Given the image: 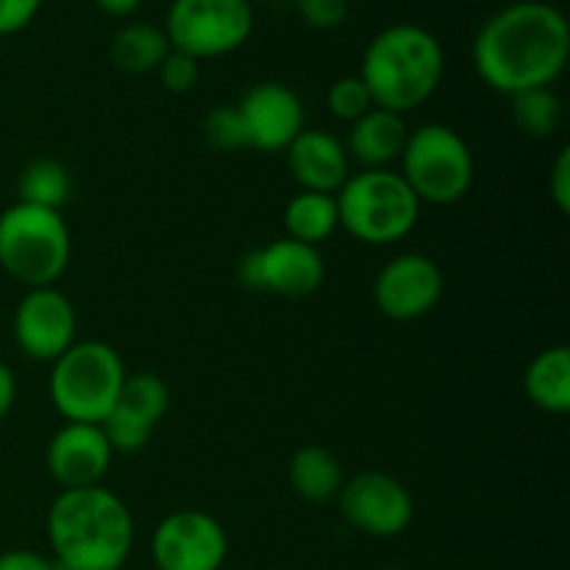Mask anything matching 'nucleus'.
<instances>
[{"instance_id": "obj_17", "label": "nucleus", "mask_w": 570, "mask_h": 570, "mask_svg": "<svg viewBox=\"0 0 570 570\" xmlns=\"http://www.w3.org/2000/svg\"><path fill=\"white\" fill-rule=\"evenodd\" d=\"M406 134L410 131H406L404 126V117L373 106L367 115H362L360 120L351 122L345 150H348L356 161H362L365 170H384V167H390L393 161L401 159Z\"/></svg>"}, {"instance_id": "obj_13", "label": "nucleus", "mask_w": 570, "mask_h": 570, "mask_svg": "<svg viewBox=\"0 0 570 570\" xmlns=\"http://www.w3.org/2000/svg\"><path fill=\"white\" fill-rule=\"evenodd\" d=\"M78 317L53 287L28 289L14 309V343L28 360L56 362L76 343Z\"/></svg>"}, {"instance_id": "obj_25", "label": "nucleus", "mask_w": 570, "mask_h": 570, "mask_svg": "<svg viewBox=\"0 0 570 570\" xmlns=\"http://www.w3.org/2000/svg\"><path fill=\"white\" fill-rule=\"evenodd\" d=\"M204 137L212 148L223 150V154L248 148V134H245V122L239 117L237 106H217V109H212L204 117Z\"/></svg>"}, {"instance_id": "obj_18", "label": "nucleus", "mask_w": 570, "mask_h": 570, "mask_svg": "<svg viewBox=\"0 0 570 570\" xmlns=\"http://www.w3.org/2000/svg\"><path fill=\"white\" fill-rule=\"evenodd\" d=\"M529 401L549 415H566L570 410V351L568 345H551L540 351L523 376Z\"/></svg>"}, {"instance_id": "obj_36", "label": "nucleus", "mask_w": 570, "mask_h": 570, "mask_svg": "<svg viewBox=\"0 0 570 570\" xmlns=\"http://www.w3.org/2000/svg\"><path fill=\"white\" fill-rule=\"evenodd\" d=\"M382 570H401V568H393V566H390V568H382Z\"/></svg>"}, {"instance_id": "obj_12", "label": "nucleus", "mask_w": 570, "mask_h": 570, "mask_svg": "<svg viewBox=\"0 0 570 570\" xmlns=\"http://www.w3.org/2000/svg\"><path fill=\"white\" fill-rule=\"evenodd\" d=\"M443 298V271L426 254L393 256L379 271L373 301L390 321H417Z\"/></svg>"}, {"instance_id": "obj_31", "label": "nucleus", "mask_w": 570, "mask_h": 570, "mask_svg": "<svg viewBox=\"0 0 570 570\" xmlns=\"http://www.w3.org/2000/svg\"><path fill=\"white\" fill-rule=\"evenodd\" d=\"M0 570H50V560H45L37 551H6L0 554Z\"/></svg>"}, {"instance_id": "obj_7", "label": "nucleus", "mask_w": 570, "mask_h": 570, "mask_svg": "<svg viewBox=\"0 0 570 570\" xmlns=\"http://www.w3.org/2000/svg\"><path fill=\"white\" fill-rule=\"evenodd\" d=\"M401 178L421 204L451 206L473 184V154L460 131L443 122H426L406 134L401 150Z\"/></svg>"}, {"instance_id": "obj_35", "label": "nucleus", "mask_w": 570, "mask_h": 570, "mask_svg": "<svg viewBox=\"0 0 570 570\" xmlns=\"http://www.w3.org/2000/svg\"><path fill=\"white\" fill-rule=\"evenodd\" d=\"M245 3H250V6H254V3H273V0H245Z\"/></svg>"}, {"instance_id": "obj_2", "label": "nucleus", "mask_w": 570, "mask_h": 570, "mask_svg": "<svg viewBox=\"0 0 570 570\" xmlns=\"http://www.w3.org/2000/svg\"><path fill=\"white\" fill-rule=\"evenodd\" d=\"M53 560L72 570H120L134 546V518L120 495L100 488L61 490L48 510Z\"/></svg>"}, {"instance_id": "obj_32", "label": "nucleus", "mask_w": 570, "mask_h": 570, "mask_svg": "<svg viewBox=\"0 0 570 570\" xmlns=\"http://www.w3.org/2000/svg\"><path fill=\"white\" fill-rule=\"evenodd\" d=\"M14 401H17V382H14V373L6 362H0V421H6L11 410H14Z\"/></svg>"}, {"instance_id": "obj_6", "label": "nucleus", "mask_w": 570, "mask_h": 570, "mask_svg": "<svg viewBox=\"0 0 570 570\" xmlns=\"http://www.w3.org/2000/svg\"><path fill=\"white\" fill-rule=\"evenodd\" d=\"M70 265V232L61 212L11 204L0 215V267L26 287H50Z\"/></svg>"}, {"instance_id": "obj_10", "label": "nucleus", "mask_w": 570, "mask_h": 570, "mask_svg": "<svg viewBox=\"0 0 570 570\" xmlns=\"http://www.w3.org/2000/svg\"><path fill=\"white\" fill-rule=\"evenodd\" d=\"M150 551L159 570H220L228 554V538L209 512L178 510L161 518Z\"/></svg>"}, {"instance_id": "obj_15", "label": "nucleus", "mask_w": 570, "mask_h": 570, "mask_svg": "<svg viewBox=\"0 0 570 570\" xmlns=\"http://www.w3.org/2000/svg\"><path fill=\"white\" fill-rule=\"evenodd\" d=\"M111 456L115 454H111L100 426H95V423H65L50 438L45 462H48V473L56 484H61V490H78L104 482Z\"/></svg>"}, {"instance_id": "obj_4", "label": "nucleus", "mask_w": 570, "mask_h": 570, "mask_svg": "<svg viewBox=\"0 0 570 570\" xmlns=\"http://www.w3.org/2000/svg\"><path fill=\"white\" fill-rule=\"evenodd\" d=\"M340 226L354 239L367 245H390L404 239L421 217V200L401 178L390 170H362L345 178L337 189Z\"/></svg>"}, {"instance_id": "obj_30", "label": "nucleus", "mask_w": 570, "mask_h": 570, "mask_svg": "<svg viewBox=\"0 0 570 570\" xmlns=\"http://www.w3.org/2000/svg\"><path fill=\"white\" fill-rule=\"evenodd\" d=\"M549 193L551 200L557 204V209L562 215L570 212V148H562L557 154L554 165H551V176H549Z\"/></svg>"}, {"instance_id": "obj_23", "label": "nucleus", "mask_w": 570, "mask_h": 570, "mask_svg": "<svg viewBox=\"0 0 570 570\" xmlns=\"http://www.w3.org/2000/svg\"><path fill=\"white\" fill-rule=\"evenodd\" d=\"M115 406L126 415L137 417L145 426L156 429V423L165 417L167 406H170V390L156 373H131L122 382Z\"/></svg>"}, {"instance_id": "obj_5", "label": "nucleus", "mask_w": 570, "mask_h": 570, "mask_svg": "<svg viewBox=\"0 0 570 570\" xmlns=\"http://www.w3.org/2000/svg\"><path fill=\"white\" fill-rule=\"evenodd\" d=\"M126 365L111 345L100 340L72 343L59 360L48 379V393L56 412L67 423H95L100 426L117 404Z\"/></svg>"}, {"instance_id": "obj_11", "label": "nucleus", "mask_w": 570, "mask_h": 570, "mask_svg": "<svg viewBox=\"0 0 570 570\" xmlns=\"http://www.w3.org/2000/svg\"><path fill=\"white\" fill-rule=\"evenodd\" d=\"M337 499L345 521L371 538H395L415 518L410 490L382 471L356 473Z\"/></svg>"}, {"instance_id": "obj_28", "label": "nucleus", "mask_w": 570, "mask_h": 570, "mask_svg": "<svg viewBox=\"0 0 570 570\" xmlns=\"http://www.w3.org/2000/svg\"><path fill=\"white\" fill-rule=\"evenodd\" d=\"M295 9L304 17L306 26L317 28V31H332V28L343 26L351 3L348 0H295Z\"/></svg>"}, {"instance_id": "obj_8", "label": "nucleus", "mask_w": 570, "mask_h": 570, "mask_svg": "<svg viewBox=\"0 0 570 570\" xmlns=\"http://www.w3.org/2000/svg\"><path fill=\"white\" fill-rule=\"evenodd\" d=\"M173 50L195 61L234 53L254 33V6L245 0H173L165 20Z\"/></svg>"}, {"instance_id": "obj_22", "label": "nucleus", "mask_w": 570, "mask_h": 570, "mask_svg": "<svg viewBox=\"0 0 570 570\" xmlns=\"http://www.w3.org/2000/svg\"><path fill=\"white\" fill-rule=\"evenodd\" d=\"M72 193V178L65 165L56 159H33L17 178V195L20 204L42 206V209L61 212Z\"/></svg>"}, {"instance_id": "obj_27", "label": "nucleus", "mask_w": 570, "mask_h": 570, "mask_svg": "<svg viewBox=\"0 0 570 570\" xmlns=\"http://www.w3.org/2000/svg\"><path fill=\"white\" fill-rule=\"evenodd\" d=\"M159 81L161 87L170 95H187L189 89H195L200 78V61H195L193 56L181 53V50H173L161 59L159 65Z\"/></svg>"}, {"instance_id": "obj_34", "label": "nucleus", "mask_w": 570, "mask_h": 570, "mask_svg": "<svg viewBox=\"0 0 570 570\" xmlns=\"http://www.w3.org/2000/svg\"><path fill=\"white\" fill-rule=\"evenodd\" d=\"M50 570H72V568L65 566V562H59V560H50Z\"/></svg>"}, {"instance_id": "obj_26", "label": "nucleus", "mask_w": 570, "mask_h": 570, "mask_svg": "<svg viewBox=\"0 0 570 570\" xmlns=\"http://www.w3.org/2000/svg\"><path fill=\"white\" fill-rule=\"evenodd\" d=\"M326 104H328V111H332L337 120H345V122L360 120L362 115H367V111L373 109L371 92H367V87L362 83L360 76L337 78V81L328 87Z\"/></svg>"}, {"instance_id": "obj_33", "label": "nucleus", "mask_w": 570, "mask_h": 570, "mask_svg": "<svg viewBox=\"0 0 570 570\" xmlns=\"http://www.w3.org/2000/svg\"><path fill=\"white\" fill-rule=\"evenodd\" d=\"M95 6H98L104 14L128 17V14H134L139 6H142V0H95Z\"/></svg>"}, {"instance_id": "obj_1", "label": "nucleus", "mask_w": 570, "mask_h": 570, "mask_svg": "<svg viewBox=\"0 0 570 570\" xmlns=\"http://www.w3.org/2000/svg\"><path fill=\"white\" fill-rule=\"evenodd\" d=\"M476 76L493 92L551 87L570 59V26L546 0H515L484 20L473 39Z\"/></svg>"}, {"instance_id": "obj_20", "label": "nucleus", "mask_w": 570, "mask_h": 570, "mask_svg": "<svg viewBox=\"0 0 570 570\" xmlns=\"http://www.w3.org/2000/svg\"><path fill=\"white\" fill-rule=\"evenodd\" d=\"M111 65L128 76H145L159 70L161 59L170 53L165 28L148 26V22H131L120 28L111 39Z\"/></svg>"}, {"instance_id": "obj_16", "label": "nucleus", "mask_w": 570, "mask_h": 570, "mask_svg": "<svg viewBox=\"0 0 570 570\" xmlns=\"http://www.w3.org/2000/svg\"><path fill=\"white\" fill-rule=\"evenodd\" d=\"M293 181L306 193L337 195L351 176V156L334 134L323 128H304L284 150Z\"/></svg>"}, {"instance_id": "obj_29", "label": "nucleus", "mask_w": 570, "mask_h": 570, "mask_svg": "<svg viewBox=\"0 0 570 570\" xmlns=\"http://www.w3.org/2000/svg\"><path fill=\"white\" fill-rule=\"evenodd\" d=\"M42 9V0H0V37L22 31Z\"/></svg>"}, {"instance_id": "obj_24", "label": "nucleus", "mask_w": 570, "mask_h": 570, "mask_svg": "<svg viewBox=\"0 0 570 570\" xmlns=\"http://www.w3.org/2000/svg\"><path fill=\"white\" fill-rule=\"evenodd\" d=\"M512 120L518 131H523L532 139H546L560 128L562 122V104L551 87L523 89L512 95Z\"/></svg>"}, {"instance_id": "obj_9", "label": "nucleus", "mask_w": 570, "mask_h": 570, "mask_svg": "<svg viewBox=\"0 0 570 570\" xmlns=\"http://www.w3.org/2000/svg\"><path fill=\"white\" fill-rule=\"evenodd\" d=\"M239 282L256 293H273L282 298H306L317 293L326 278V265L315 245L298 239H273L265 248L245 254L237 265Z\"/></svg>"}, {"instance_id": "obj_19", "label": "nucleus", "mask_w": 570, "mask_h": 570, "mask_svg": "<svg viewBox=\"0 0 570 570\" xmlns=\"http://www.w3.org/2000/svg\"><path fill=\"white\" fill-rule=\"evenodd\" d=\"M289 484L309 504H326L343 490V465L323 445H304L289 460Z\"/></svg>"}, {"instance_id": "obj_21", "label": "nucleus", "mask_w": 570, "mask_h": 570, "mask_svg": "<svg viewBox=\"0 0 570 570\" xmlns=\"http://www.w3.org/2000/svg\"><path fill=\"white\" fill-rule=\"evenodd\" d=\"M284 226H287L289 239H298V243L317 248L340 228L337 198L326 193L301 189L298 195L289 198L287 209H284Z\"/></svg>"}, {"instance_id": "obj_3", "label": "nucleus", "mask_w": 570, "mask_h": 570, "mask_svg": "<svg viewBox=\"0 0 570 570\" xmlns=\"http://www.w3.org/2000/svg\"><path fill=\"white\" fill-rule=\"evenodd\" d=\"M445 72L443 45L432 31L415 22L384 28L362 56L360 78L376 109L393 115L417 109L438 92Z\"/></svg>"}, {"instance_id": "obj_14", "label": "nucleus", "mask_w": 570, "mask_h": 570, "mask_svg": "<svg viewBox=\"0 0 570 570\" xmlns=\"http://www.w3.org/2000/svg\"><path fill=\"white\" fill-rule=\"evenodd\" d=\"M237 109L248 134V148L262 154H282L304 131V104L287 83H254Z\"/></svg>"}]
</instances>
